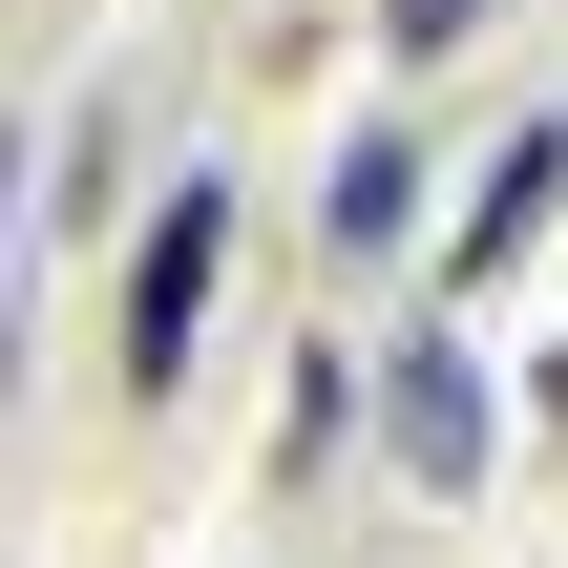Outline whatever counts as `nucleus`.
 Wrapping results in <instances>:
<instances>
[{
	"label": "nucleus",
	"mask_w": 568,
	"mask_h": 568,
	"mask_svg": "<svg viewBox=\"0 0 568 568\" xmlns=\"http://www.w3.org/2000/svg\"><path fill=\"white\" fill-rule=\"evenodd\" d=\"M211 274H232V190H169L148 253H126V316H105V337H126V400H169V379L211 358Z\"/></svg>",
	"instance_id": "1"
},
{
	"label": "nucleus",
	"mask_w": 568,
	"mask_h": 568,
	"mask_svg": "<svg viewBox=\"0 0 568 568\" xmlns=\"http://www.w3.org/2000/svg\"><path fill=\"white\" fill-rule=\"evenodd\" d=\"M379 422H400V485L422 506H485V358L464 337H400V400Z\"/></svg>",
	"instance_id": "2"
},
{
	"label": "nucleus",
	"mask_w": 568,
	"mask_h": 568,
	"mask_svg": "<svg viewBox=\"0 0 568 568\" xmlns=\"http://www.w3.org/2000/svg\"><path fill=\"white\" fill-rule=\"evenodd\" d=\"M548 190H568V126H506V169H485V211H464V253H443V274L485 295V274H506V253L548 232Z\"/></svg>",
	"instance_id": "3"
},
{
	"label": "nucleus",
	"mask_w": 568,
	"mask_h": 568,
	"mask_svg": "<svg viewBox=\"0 0 568 568\" xmlns=\"http://www.w3.org/2000/svg\"><path fill=\"white\" fill-rule=\"evenodd\" d=\"M464 21H485V0H400V42H464Z\"/></svg>",
	"instance_id": "4"
}]
</instances>
